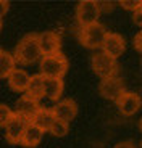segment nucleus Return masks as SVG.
<instances>
[{
  "label": "nucleus",
  "instance_id": "1",
  "mask_svg": "<svg viewBox=\"0 0 142 148\" xmlns=\"http://www.w3.org/2000/svg\"><path fill=\"white\" fill-rule=\"evenodd\" d=\"M13 58H15L16 63L24 64V66L36 63L39 58H42L39 42H37V34H26L23 37L15 48Z\"/></svg>",
  "mask_w": 142,
  "mask_h": 148
},
{
  "label": "nucleus",
  "instance_id": "2",
  "mask_svg": "<svg viewBox=\"0 0 142 148\" xmlns=\"http://www.w3.org/2000/svg\"><path fill=\"white\" fill-rule=\"evenodd\" d=\"M68 58L61 52L47 55L41 58V76L42 77H55V79H63V76L68 73Z\"/></svg>",
  "mask_w": 142,
  "mask_h": 148
},
{
  "label": "nucleus",
  "instance_id": "3",
  "mask_svg": "<svg viewBox=\"0 0 142 148\" xmlns=\"http://www.w3.org/2000/svg\"><path fill=\"white\" fill-rule=\"evenodd\" d=\"M108 31L105 29L103 24L100 23H94V24H89V26L81 27V32H79V40L84 47L87 48H100L102 44H103V39L107 36Z\"/></svg>",
  "mask_w": 142,
  "mask_h": 148
},
{
  "label": "nucleus",
  "instance_id": "4",
  "mask_svg": "<svg viewBox=\"0 0 142 148\" xmlns=\"http://www.w3.org/2000/svg\"><path fill=\"white\" fill-rule=\"evenodd\" d=\"M90 66H92V71L100 79H107L112 77V76H116L118 61L115 58H110L108 55H105L103 52H97L90 58Z\"/></svg>",
  "mask_w": 142,
  "mask_h": 148
},
{
  "label": "nucleus",
  "instance_id": "5",
  "mask_svg": "<svg viewBox=\"0 0 142 148\" xmlns=\"http://www.w3.org/2000/svg\"><path fill=\"white\" fill-rule=\"evenodd\" d=\"M100 3L95 0H81L76 7V19L81 24V27L89 26L97 23L100 16Z\"/></svg>",
  "mask_w": 142,
  "mask_h": 148
},
{
  "label": "nucleus",
  "instance_id": "6",
  "mask_svg": "<svg viewBox=\"0 0 142 148\" xmlns=\"http://www.w3.org/2000/svg\"><path fill=\"white\" fill-rule=\"evenodd\" d=\"M123 92H126V89H124V82L120 76H112V77L102 79L100 84H99V93L107 100L115 101Z\"/></svg>",
  "mask_w": 142,
  "mask_h": 148
},
{
  "label": "nucleus",
  "instance_id": "7",
  "mask_svg": "<svg viewBox=\"0 0 142 148\" xmlns=\"http://www.w3.org/2000/svg\"><path fill=\"white\" fill-rule=\"evenodd\" d=\"M102 50L105 55H108L110 58L118 60V56H121L126 50V42H124L123 36L118 32H107L102 44Z\"/></svg>",
  "mask_w": 142,
  "mask_h": 148
},
{
  "label": "nucleus",
  "instance_id": "8",
  "mask_svg": "<svg viewBox=\"0 0 142 148\" xmlns=\"http://www.w3.org/2000/svg\"><path fill=\"white\" fill-rule=\"evenodd\" d=\"M28 124L29 122L26 119L19 118L18 114L13 113V116L10 118V121L5 124V137L10 143L16 145V143H21V138H23V134L26 130Z\"/></svg>",
  "mask_w": 142,
  "mask_h": 148
},
{
  "label": "nucleus",
  "instance_id": "9",
  "mask_svg": "<svg viewBox=\"0 0 142 148\" xmlns=\"http://www.w3.org/2000/svg\"><path fill=\"white\" fill-rule=\"evenodd\" d=\"M37 42H39V48H41L42 56L53 55V53L60 52L61 39H60V36L57 32H53V31H45V32L37 34Z\"/></svg>",
  "mask_w": 142,
  "mask_h": 148
},
{
  "label": "nucleus",
  "instance_id": "10",
  "mask_svg": "<svg viewBox=\"0 0 142 148\" xmlns=\"http://www.w3.org/2000/svg\"><path fill=\"white\" fill-rule=\"evenodd\" d=\"M115 103H116V106H118L121 114L132 116L141 108V97L134 92H123L115 100Z\"/></svg>",
  "mask_w": 142,
  "mask_h": 148
},
{
  "label": "nucleus",
  "instance_id": "11",
  "mask_svg": "<svg viewBox=\"0 0 142 148\" xmlns=\"http://www.w3.org/2000/svg\"><path fill=\"white\" fill-rule=\"evenodd\" d=\"M50 110H52L55 119L68 122V124H70V121H73V119L76 118V114H78V105H76L74 100H71V98L60 100L53 108H50Z\"/></svg>",
  "mask_w": 142,
  "mask_h": 148
},
{
  "label": "nucleus",
  "instance_id": "12",
  "mask_svg": "<svg viewBox=\"0 0 142 148\" xmlns=\"http://www.w3.org/2000/svg\"><path fill=\"white\" fill-rule=\"evenodd\" d=\"M41 108L42 106L39 105L37 100H32L29 97L23 95V97H19V100L16 101L15 114H18L19 118H23V119H26L28 122H31V119L37 114V111L41 110Z\"/></svg>",
  "mask_w": 142,
  "mask_h": 148
},
{
  "label": "nucleus",
  "instance_id": "13",
  "mask_svg": "<svg viewBox=\"0 0 142 148\" xmlns=\"http://www.w3.org/2000/svg\"><path fill=\"white\" fill-rule=\"evenodd\" d=\"M29 79H31V76L24 69H18V68H15V69L10 73V76L7 77V81H8L10 89L19 93V92H26L28 84H29Z\"/></svg>",
  "mask_w": 142,
  "mask_h": 148
},
{
  "label": "nucleus",
  "instance_id": "14",
  "mask_svg": "<svg viewBox=\"0 0 142 148\" xmlns=\"http://www.w3.org/2000/svg\"><path fill=\"white\" fill-rule=\"evenodd\" d=\"M44 97H47L52 101L60 100L61 93H63L65 84L63 79H55V77H44Z\"/></svg>",
  "mask_w": 142,
  "mask_h": 148
},
{
  "label": "nucleus",
  "instance_id": "15",
  "mask_svg": "<svg viewBox=\"0 0 142 148\" xmlns=\"http://www.w3.org/2000/svg\"><path fill=\"white\" fill-rule=\"evenodd\" d=\"M55 121V116H53L52 110H47V108H41L37 111V114L31 119V124L36 126L37 129H41L42 132H49L52 122Z\"/></svg>",
  "mask_w": 142,
  "mask_h": 148
},
{
  "label": "nucleus",
  "instance_id": "16",
  "mask_svg": "<svg viewBox=\"0 0 142 148\" xmlns=\"http://www.w3.org/2000/svg\"><path fill=\"white\" fill-rule=\"evenodd\" d=\"M42 137H44V132L29 122L26 130H24V134H23V138H21V143L19 145L28 147V148H36L42 142Z\"/></svg>",
  "mask_w": 142,
  "mask_h": 148
},
{
  "label": "nucleus",
  "instance_id": "17",
  "mask_svg": "<svg viewBox=\"0 0 142 148\" xmlns=\"http://www.w3.org/2000/svg\"><path fill=\"white\" fill-rule=\"evenodd\" d=\"M44 77H42L41 74H36L32 77L29 79V84H28V89L24 92V95L32 98V100H41L42 97H44Z\"/></svg>",
  "mask_w": 142,
  "mask_h": 148
},
{
  "label": "nucleus",
  "instance_id": "18",
  "mask_svg": "<svg viewBox=\"0 0 142 148\" xmlns=\"http://www.w3.org/2000/svg\"><path fill=\"white\" fill-rule=\"evenodd\" d=\"M15 68H16V61L13 58V55L2 50L0 52V79H7Z\"/></svg>",
  "mask_w": 142,
  "mask_h": 148
},
{
  "label": "nucleus",
  "instance_id": "19",
  "mask_svg": "<svg viewBox=\"0 0 142 148\" xmlns=\"http://www.w3.org/2000/svg\"><path fill=\"white\" fill-rule=\"evenodd\" d=\"M68 130H70V124H68V122L55 119V121L52 122V126H50L49 132L52 134V135H55V137H65L68 134Z\"/></svg>",
  "mask_w": 142,
  "mask_h": 148
},
{
  "label": "nucleus",
  "instance_id": "20",
  "mask_svg": "<svg viewBox=\"0 0 142 148\" xmlns=\"http://www.w3.org/2000/svg\"><path fill=\"white\" fill-rule=\"evenodd\" d=\"M11 116H13V111H11L7 105L0 103V127H5V124L10 121Z\"/></svg>",
  "mask_w": 142,
  "mask_h": 148
},
{
  "label": "nucleus",
  "instance_id": "21",
  "mask_svg": "<svg viewBox=\"0 0 142 148\" xmlns=\"http://www.w3.org/2000/svg\"><path fill=\"white\" fill-rule=\"evenodd\" d=\"M142 2L141 0H121V7L126 8V10H137V8H141Z\"/></svg>",
  "mask_w": 142,
  "mask_h": 148
},
{
  "label": "nucleus",
  "instance_id": "22",
  "mask_svg": "<svg viewBox=\"0 0 142 148\" xmlns=\"http://www.w3.org/2000/svg\"><path fill=\"white\" fill-rule=\"evenodd\" d=\"M8 8H10V3H8L7 0H0V19L7 15Z\"/></svg>",
  "mask_w": 142,
  "mask_h": 148
},
{
  "label": "nucleus",
  "instance_id": "23",
  "mask_svg": "<svg viewBox=\"0 0 142 148\" xmlns=\"http://www.w3.org/2000/svg\"><path fill=\"white\" fill-rule=\"evenodd\" d=\"M142 7L137 8V10H134V15H132V19H134V23L137 24V26H141V23H142Z\"/></svg>",
  "mask_w": 142,
  "mask_h": 148
},
{
  "label": "nucleus",
  "instance_id": "24",
  "mask_svg": "<svg viewBox=\"0 0 142 148\" xmlns=\"http://www.w3.org/2000/svg\"><path fill=\"white\" fill-rule=\"evenodd\" d=\"M134 48L137 50V52H141V50H142V34L141 32H137V34H136V37H134Z\"/></svg>",
  "mask_w": 142,
  "mask_h": 148
},
{
  "label": "nucleus",
  "instance_id": "25",
  "mask_svg": "<svg viewBox=\"0 0 142 148\" xmlns=\"http://www.w3.org/2000/svg\"><path fill=\"white\" fill-rule=\"evenodd\" d=\"M113 148H136V145L132 143L131 140H126V142H120V143H116Z\"/></svg>",
  "mask_w": 142,
  "mask_h": 148
},
{
  "label": "nucleus",
  "instance_id": "26",
  "mask_svg": "<svg viewBox=\"0 0 142 148\" xmlns=\"http://www.w3.org/2000/svg\"><path fill=\"white\" fill-rule=\"evenodd\" d=\"M2 26H3V23H2V19H0V31H2Z\"/></svg>",
  "mask_w": 142,
  "mask_h": 148
},
{
  "label": "nucleus",
  "instance_id": "27",
  "mask_svg": "<svg viewBox=\"0 0 142 148\" xmlns=\"http://www.w3.org/2000/svg\"><path fill=\"white\" fill-rule=\"evenodd\" d=\"M0 52H2V48H0Z\"/></svg>",
  "mask_w": 142,
  "mask_h": 148
}]
</instances>
